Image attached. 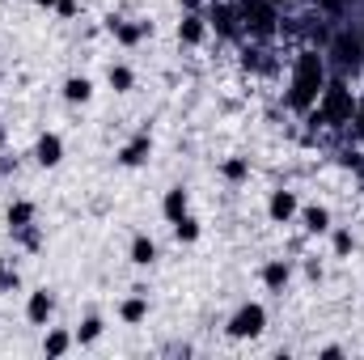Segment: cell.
Masks as SVG:
<instances>
[{"label": "cell", "instance_id": "cell-1", "mask_svg": "<svg viewBox=\"0 0 364 360\" xmlns=\"http://www.w3.org/2000/svg\"><path fill=\"white\" fill-rule=\"evenodd\" d=\"M331 81V64H326V51L322 47H301L292 55V68H288V90L284 102L292 115H309L318 106V93L326 90Z\"/></svg>", "mask_w": 364, "mask_h": 360}, {"label": "cell", "instance_id": "cell-2", "mask_svg": "<svg viewBox=\"0 0 364 360\" xmlns=\"http://www.w3.org/2000/svg\"><path fill=\"white\" fill-rule=\"evenodd\" d=\"M352 110H356V90L348 85V81H339V77H331L326 81V90L318 93V106L309 110L322 127H352Z\"/></svg>", "mask_w": 364, "mask_h": 360}, {"label": "cell", "instance_id": "cell-3", "mask_svg": "<svg viewBox=\"0 0 364 360\" xmlns=\"http://www.w3.org/2000/svg\"><path fill=\"white\" fill-rule=\"evenodd\" d=\"M237 17H242V34H250L255 43H272L279 34V4L272 0H237Z\"/></svg>", "mask_w": 364, "mask_h": 360}, {"label": "cell", "instance_id": "cell-4", "mask_svg": "<svg viewBox=\"0 0 364 360\" xmlns=\"http://www.w3.org/2000/svg\"><path fill=\"white\" fill-rule=\"evenodd\" d=\"M225 331H229V339H259V335L267 331V305H263V301H242V305L229 314Z\"/></svg>", "mask_w": 364, "mask_h": 360}, {"label": "cell", "instance_id": "cell-5", "mask_svg": "<svg viewBox=\"0 0 364 360\" xmlns=\"http://www.w3.org/2000/svg\"><path fill=\"white\" fill-rule=\"evenodd\" d=\"M203 17H208V30H212L216 38H237V34H242L237 0H212V4L203 9Z\"/></svg>", "mask_w": 364, "mask_h": 360}, {"label": "cell", "instance_id": "cell-6", "mask_svg": "<svg viewBox=\"0 0 364 360\" xmlns=\"http://www.w3.org/2000/svg\"><path fill=\"white\" fill-rule=\"evenodd\" d=\"M296 212H301V195L292 186H275L272 195H267V221L272 225H292Z\"/></svg>", "mask_w": 364, "mask_h": 360}, {"label": "cell", "instance_id": "cell-7", "mask_svg": "<svg viewBox=\"0 0 364 360\" xmlns=\"http://www.w3.org/2000/svg\"><path fill=\"white\" fill-rule=\"evenodd\" d=\"M106 34H110L119 47H140V43L153 34V26H149V21H127V17H106Z\"/></svg>", "mask_w": 364, "mask_h": 360}, {"label": "cell", "instance_id": "cell-8", "mask_svg": "<svg viewBox=\"0 0 364 360\" xmlns=\"http://www.w3.org/2000/svg\"><path fill=\"white\" fill-rule=\"evenodd\" d=\"M34 166L38 170H60L64 166V136L60 132H38V140H34Z\"/></svg>", "mask_w": 364, "mask_h": 360}, {"label": "cell", "instance_id": "cell-9", "mask_svg": "<svg viewBox=\"0 0 364 360\" xmlns=\"http://www.w3.org/2000/svg\"><path fill=\"white\" fill-rule=\"evenodd\" d=\"M55 318V292L51 288H30L26 292V322L30 327H51Z\"/></svg>", "mask_w": 364, "mask_h": 360}, {"label": "cell", "instance_id": "cell-10", "mask_svg": "<svg viewBox=\"0 0 364 360\" xmlns=\"http://www.w3.org/2000/svg\"><path fill=\"white\" fill-rule=\"evenodd\" d=\"M149 157H153V132H136V136L114 153V162H119L123 170H140Z\"/></svg>", "mask_w": 364, "mask_h": 360}, {"label": "cell", "instance_id": "cell-11", "mask_svg": "<svg viewBox=\"0 0 364 360\" xmlns=\"http://www.w3.org/2000/svg\"><path fill=\"white\" fill-rule=\"evenodd\" d=\"M208 17H203V9H191V13H182L178 17V43L182 47H203L208 43Z\"/></svg>", "mask_w": 364, "mask_h": 360}, {"label": "cell", "instance_id": "cell-12", "mask_svg": "<svg viewBox=\"0 0 364 360\" xmlns=\"http://www.w3.org/2000/svg\"><path fill=\"white\" fill-rule=\"evenodd\" d=\"M296 221H301V229L309 233V238H326L331 233V208L326 203H301V212H296Z\"/></svg>", "mask_w": 364, "mask_h": 360}, {"label": "cell", "instance_id": "cell-13", "mask_svg": "<svg viewBox=\"0 0 364 360\" xmlns=\"http://www.w3.org/2000/svg\"><path fill=\"white\" fill-rule=\"evenodd\" d=\"M292 275H296L292 259H267V263L259 268V280H263V288H267V292H284V288L292 284Z\"/></svg>", "mask_w": 364, "mask_h": 360}, {"label": "cell", "instance_id": "cell-14", "mask_svg": "<svg viewBox=\"0 0 364 360\" xmlns=\"http://www.w3.org/2000/svg\"><path fill=\"white\" fill-rule=\"evenodd\" d=\"M127 259H132V268H153V263L161 259V246H157L149 233H136L132 246H127Z\"/></svg>", "mask_w": 364, "mask_h": 360}, {"label": "cell", "instance_id": "cell-15", "mask_svg": "<svg viewBox=\"0 0 364 360\" xmlns=\"http://www.w3.org/2000/svg\"><path fill=\"white\" fill-rule=\"evenodd\" d=\"M186 212H191V191H186L182 182H174V186L161 195V216L174 225V221H178V216H186Z\"/></svg>", "mask_w": 364, "mask_h": 360}, {"label": "cell", "instance_id": "cell-16", "mask_svg": "<svg viewBox=\"0 0 364 360\" xmlns=\"http://www.w3.org/2000/svg\"><path fill=\"white\" fill-rule=\"evenodd\" d=\"M34 216H38L34 199H13V203L4 208V225H9V233H17V229H30V225H34Z\"/></svg>", "mask_w": 364, "mask_h": 360}, {"label": "cell", "instance_id": "cell-17", "mask_svg": "<svg viewBox=\"0 0 364 360\" xmlns=\"http://www.w3.org/2000/svg\"><path fill=\"white\" fill-rule=\"evenodd\" d=\"M60 93H64L68 106H85V102H93V81L85 77V73H73V77H64Z\"/></svg>", "mask_w": 364, "mask_h": 360}, {"label": "cell", "instance_id": "cell-18", "mask_svg": "<svg viewBox=\"0 0 364 360\" xmlns=\"http://www.w3.org/2000/svg\"><path fill=\"white\" fill-rule=\"evenodd\" d=\"M149 309H153V305H149V292H132V297L119 301V318H123L127 327H140V322L149 318Z\"/></svg>", "mask_w": 364, "mask_h": 360}, {"label": "cell", "instance_id": "cell-19", "mask_svg": "<svg viewBox=\"0 0 364 360\" xmlns=\"http://www.w3.org/2000/svg\"><path fill=\"white\" fill-rule=\"evenodd\" d=\"M106 85L114 93H132L136 90V68L123 64V60H110V64H106Z\"/></svg>", "mask_w": 364, "mask_h": 360}, {"label": "cell", "instance_id": "cell-20", "mask_svg": "<svg viewBox=\"0 0 364 360\" xmlns=\"http://www.w3.org/2000/svg\"><path fill=\"white\" fill-rule=\"evenodd\" d=\"M102 335H106V322H102V314H85V318L77 322V331H73L77 348H93Z\"/></svg>", "mask_w": 364, "mask_h": 360}, {"label": "cell", "instance_id": "cell-21", "mask_svg": "<svg viewBox=\"0 0 364 360\" xmlns=\"http://www.w3.org/2000/svg\"><path fill=\"white\" fill-rule=\"evenodd\" d=\"M73 348H77V339H73L68 327H47V335H43V352H47V356H64V352H73Z\"/></svg>", "mask_w": 364, "mask_h": 360}, {"label": "cell", "instance_id": "cell-22", "mask_svg": "<svg viewBox=\"0 0 364 360\" xmlns=\"http://www.w3.org/2000/svg\"><path fill=\"white\" fill-rule=\"evenodd\" d=\"M170 229H174V242H178V246H195V242L203 238V221H199L195 212H186V216H178V221H174Z\"/></svg>", "mask_w": 364, "mask_h": 360}, {"label": "cell", "instance_id": "cell-23", "mask_svg": "<svg viewBox=\"0 0 364 360\" xmlns=\"http://www.w3.org/2000/svg\"><path fill=\"white\" fill-rule=\"evenodd\" d=\"M220 179L233 182V186L246 182L250 179V157H225V162H220Z\"/></svg>", "mask_w": 364, "mask_h": 360}, {"label": "cell", "instance_id": "cell-24", "mask_svg": "<svg viewBox=\"0 0 364 360\" xmlns=\"http://www.w3.org/2000/svg\"><path fill=\"white\" fill-rule=\"evenodd\" d=\"M17 288H21V271H17V263L9 255H0V297H9Z\"/></svg>", "mask_w": 364, "mask_h": 360}, {"label": "cell", "instance_id": "cell-25", "mask_svg": "<svg viewBox=\"0 0 364 360\" xmlns=\"http://www.w3.org/2000/svg\"><path fill=\"white\" fill-rule=\"evenodd\" d=\"M331 246H335V259H348L356 250V233L352 229H335L331 225Z\"/></svg>", "mask_w": 364, "mask_h": 360}, {"label": "cell", "instance_id": "cell-26", "mask_svg": "<svg viewBox=\"0 0 364 360\" xmlns=\"http://www.w3.org/2000/svg\"><path fill=\"white\" fill-rule=\"evenodd\" d=\"M309 4H314V9H318V13H326V17H343V13H348V4H352V0H309Z\"/></svg>", "mask_w": 364, "mask_h": 360}, {"label": "cell", "instance_id": "cell-27", "mask_svg": "<svg viewBox=\"0 0 364 360\" xmlns=\"http://www.w3.org/2000/svg\"><path fill=\"white\" fill-rule=\"evenodd\" d=\"M13 238H17L26 250H38V246H43V233H38V225H30V229H17Z\"/></svg>", "mask_w": 364, "mask_h": 360}, {"label": "cell", "instance_id": "cell-28", "mask_svg": "<svg viewBox=\"0 0 364 360\" xmlns=\"http://www.w3.org/2000/svg\"><path fill=\"white\" fill-rule=\"evenodd\" d=\"M352 136L364 144V93H356V110H352Z\"/></svg>", "mask_w": 364, "mask_h": 360}, {"label": "cell", "instance_id": "cell-29", "mask_svg": "<svg viewBox=\"0 0 364 360\" xmlns=\"http://www.w3.org/2000/svg\"><path fill=\"white\" fill-rule=\"evenodd\" d=\"M55 13H60L64 21H73V17H81V4H77V0H60V4H55Z\"/></svg>", "mask_w": 364, "mask_h": 360}, {"label": "cell", "instance_id": "cell-30", "mask_svg": "<svg viewBox=\"0 0 364 360\" xmlns=\"http://www.w3.org/2000/svg\"><path fill=\"white\" fill-rule=\"evenodd\" d=\"M34 4H38V9H47V13H55V4H60V0H34Z\"/></svg>", "mask_w": 364, "mask_h": 360}, {"label": "cell", "instance_id": "cell-31", "mask_svg": "<svg viewBox=\"0 0 364 360\" xmlns=\"http://www.w3.org/2000/svg\"><path fill=\"white\" fill-rule=\"evenodd\" d=\"M272 4H288V0H272Z\"/></svg>", "mask_w": 364, "mask_h": 360}, {"label": "cell", "instance_id": "cell-32", "mask_svg": "<svg viewBox=\"0 0 364 360\" xmlns=\"http://www.w3.org/2000/svg\"><path fill=\"white\" fill-rule=\"evenodd\" d=\"M0 144H4V132H0Z\"/></svg>", "mask_w": 364, "mask_h": 360}, {"label": "cell", "instance_id": "cell-33", "mask_svg": "<svg viewBox=\"0 0 364 360\" xmlns=\"http://www.w3.org/2000/svg\"><path fill=\"white\" fill-rule=\"evenodd\" d=\"M0 4H9V0H0Z\"/></svg>", "mask_w": 364, "mask_h": 360}]
</instances>
